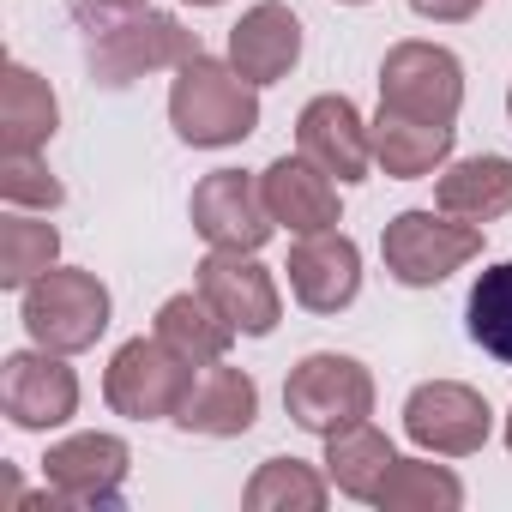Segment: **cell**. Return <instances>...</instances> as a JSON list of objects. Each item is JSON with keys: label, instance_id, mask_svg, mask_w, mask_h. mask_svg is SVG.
Returning <instances> with one entry per match:
<instances>
[{"label": "cell", "instance_id": "f1b7e54d", "mask_svg": "<svg viewBox=\"0 0 512 512\" xmlns=\"http://www.w3.org/2000/svg\"><path fill=\"white\" fill-rule=\"evenodd\" d=\"M139 7H151V0H79L85 19H115V13H139Z\"/></svg>", "mask_w": 512, "mask_h": 512}, {"label": "cell", "instance_id": "4316f807", "mask_svg": "<svg viewBox=\"0 0 512 512\" xmlns=\"http://www.w3.org/2000/svg\"><path fill=\"white\" fill-rule=\"evenodd\" d=\"M0 199L19 211H55L67 199V187L55 181L43 151H0Z\"/></svg>", "mask_w": 512, "mask_h": 512}, {"label": "cell", "instance_id": "603a6c76", "mask_svg": "<svg viewBox=\"0 0 512 512\" xmlns=\"http://www.w3.org/2000/svg\"><path fill=\"white\" fill-rule=\"evenodd\" d=\"M49 266H61V229L7 205V217H0V290H25Z\"/></svg>", "mask_w": 512, "mask_h": 512}, {"label": "cell", "instance_id": "277c9868", "mask_svg": "<svg viewBox=\"0 0 512 512\" xmlns=\"http://www.w3.org/2000/svg\"><path fill=\"white\" fill-rule=\"evenodd\" d=\"M482 253V223H464L452 211H398L380 229V260L404 290H434L452 272H464Z\"/></svg>", "mask_w": 512, "mask_h": 512}, {"label": "cell", "instance_id": "d6a6232c", "mask_svg": "<svg viewBox=\"0 0 512 512\" xmlns=\"http://www.w3.org/2000/svg\"><path fill=\"white\" fill-rule=\"evenodd\" d=\"M344 7H368V0H344Z\"/></svg>", "mask_w": 512, "mask_h": 512}, {"label": "cell", "instance_id": "9a60e30c", "mask_svg": "<svg viewBox=\"0 0 512 512\" xmlns=\"http://www.w3.org/2000/svg\"><path fill=\"white\" fill-rule=\"evenodd\" d=\"M253 422H260V380H253L247 368H229L223 362H205L175 410V428L181 434H205V440H235L247 434Z\"/></svg>", "mask_w": 512, "mask_h": 512}, {"label": "cell", "instance_id": "ffe728a7", "mask_svg": "<svg viewBox=\"0 0 512 512\" xmlns=\"http://www.w3.org/2000/svg\"><path fill=\"white\" fill-rule=\"evenodd\" d=\"M434 205L464 217V223H494L512 211V157L482 151V157H458L440 169L434 181Z\"/></svg>", "mask_w": 512, "mask_h": 512}, {"label": "cell", "instance_id": "ac0fdd59", "mask_svg": "<svg viewBox=\"0 0 512 512\" xmlns=\"http://www.w3.org/2000/svg\"><path fill=\"white\" fill-rule=\"evenodd\" d=\"M61 133V103L25 61L0 67V151H43Z\"/></svg>", "mask_w": 512, "mask_h": 512}, {"label": "cell", "instance_id": "8fae6325", "mask_svg": "<svg viewBox=\"0 0 512 512\" xmlns=\"http://www.w3.org/2000/svg\"><path fill=\"white\" fill-rule=\"evenodd\" d=\"M127 470H133V446L121 434H97L91 428V434H67V440L49 446L43 488L61 506H121Z\"/></svg>", "mask_w": 512, "mask_h": 512}, {"label": "cell", "instance_id": "4dcf8cb0", "mask_svg": "<svg viewBox=\"0 0 512 512\" xmlns=\"http://www.w3.org/2000/svg\"><path fill=\"white\" fill-rule=\"evenodd\" d=\"M187 7H223V0H187Z\"/></svg>", "mask_w": 512, "mask_h": 512}, {"label": "cell", "instance_id": "30bf717a", "mask_svg": "<svg viewBox=\"0 0 512 512\" xmlns=\"http://www.w3.org/2000/svg\"><path fill=\"white\" fill-rule=\"evenodd\" d=\"M187 217H193L205 247H229V253H260L278 235L266 193H260V175H241V169H211L193 187Z\"/></svg>", "mask_w": 512, "mask_h": 512}, {"label": "cell", "instance_id": "d6986e66", "mask_svg": "<svg viewBox=\"0 0 512 512\" xmlns=\"http://www.w3.org/2000/svg\"><path fill=\"white\" fill-rule=\"evenodd\" d=\"M368 139H374V163L392 181H422L452 163V127H440V121H410V115L380 109L368 121Z\"/></svg>", "mask_w": 512, "mask_h": 512}, {"label": "cell", "instance_id": "7402d4cb", "mask_svg": "<svg viewBox=\"0 0 512 512\" xmlns=\"http://www.w3.org/2000/svg\"><path fill=\"white\" fill-rule=\"evenodd\" d=\"M392 464H398L392 434L374 428V422H356V428H344V434L326 440V476H332V488L350 494V500H368V506H374V494H380V482H386Z\"/></svg>", "mask_w": 512, "mask_h": 512}, {"label": "cell", "instance_id": "ba28073f", "mask_svg": "<svg viewBox=\"0 0 512 512\" xmlns=\"http://www.w3.org/2000/svg\"><path fill=\"white\" fill-rule=\"evenodd\" d=\"M0 410L19 434H49V428H67L79 416V374L67 368V356L31 344V350H13L0 362Z\"/></svg>", "mask_w": 512, "mask_h": 512}, {"label": "cell", "instance_id": "83f0119b", "mask_svg": "<svg viewBox=\"0 0 512 512\" xmlns=\"http://www.w3.org/2000/svg\"><path fill=\"white\" fill-rule=\"evenodd\" d=\"M488 7V0H410V13L416 19H434V25H464Z\"/></svg>", "mask_w": 512, "mask_h": 512}, {"label": "cell", "instance_id": "2e32d148", "mask_svg": "<svg viewBox=\"0 0 512 512\" xmlns=\"http://www.w3.org/2000/svg\"><path fill=\"white\" fill-rule=\"evenodd\" d=\"M302 61V19L284 0H260L229 25V67L247 85H278Z\"/></svg>", "mask_w": 512, "mask_h": 512}, {"label": "cell", "instance_id": "e0dca14e", "mask_svg": "<svg viewBox=\"0 0 512 512\" xmlns=\"http://www.w3.org/2000/svg\"><path fill=\"white\" fill-rule=\"evenodd\" d=\"M260 193H266V211L278 229L290 235H320V229H338V181L326 169H314L302 151L296 157H272L260 169Z\"/></svg>", "mask_w": 512, "mask_h": 512}, {"label": "cell", "instance_id": "7c38bea8", "mask_svg": "<svg viewBox=\"0 0 512 512\" xmlns=\"http://www.w3.org/2000/svg\"><path fill=\"white\" fill-rule=\"evenodd\" d=\"M193 284L205 290V302L241 332V338H272L278 320H284V296H278V278L253 260V253H229V247H211Z\"/></svg>", "mask_w": 512, "mask_h": 512}, {"label": "cell", "instance_id": "5b68a950", "mask_svg": "<svg viewBox=\"0 0 512 512\" xmlns=\"http://www.w3.org/2000/svg\"><path fill=\"white\" fill-rule=\"evenodd\" d=\"M284 410L302 434H344L356 422L374 416V374L356 362V356H338V350H314L290 368L284 380Z\"/></svg>", "mask_w": 512, "mask_h": 512}, {"label": "cell", "instance_id": "44dd1931", "mask_svg": "<svg viewBox=\"0 0 512 512\" xmlns=\"http://www.w3.org/2000/svg\"><path fill=\"white\" fill-rule=\"evenodd\" d=\"M181 362H193V368H205V362H223L229 356V344L241 338L211 302H205V290L193 284V290H181V296H169L163 308H157V326H151Z\"/></svg>", "mask_w": 512, "mask_h": 512}, {"label": "cell", "instance_id": "5bb4252c", "mask_svg": "<svg viewBox=\"0 0 512 512\" xmlns=\"http://www.w3.org/2000/svg\"><path fill=\"white\" fill-rule=\"evenodd\" d=\"M290 296L308 314H344L362 296V247L344 229H320V235H296L290 247Z\"/></svg>", "mask_w": 512, "mask_h": 512}, {"label": "cell", "instance_id": "484cf974", "mask_svg": "<svg viewBox=\"0 0 512 512\" xmlns=\"http://www.w3.org/2000/svg\"><path fill=\"white\" fill-rule=\"evenodd\" d=\"M464 326H470V338H476L494 362H506V368H512V260L488 266V272L470 284Z\"/></svg>", "mask_w": 512, "mask_h": 512}, {"label": "cell", "instance_id": "7a4b0ae2", "mask_svg": "<svg viewBox=\"0 0 512 512\" xmlns=\"http://www.w3.org/2000/svg\"><path fill=\"white\" fill-rule=\"evenodd\" d=\"M199 55V37L175 19V13H115V19H97L91 25V43H85V67L97 85H133L145 73H175Z\"/></svg>", "mask_w": 512, "mask_h": 512}, {"label": "cell", "instance_id": "8992f818", "mask_svg": "<svg viewBox=\"0 0 512 512\" xmlns=\"http://www.w3.org/2000/svg\"><path fill=\"white\" fill-rule=\"evenodd\" d=\"M193 374H199V368L181 362L157 332H151V338H127V344L109 356V368H103V398H109V410L127 416V422H175V410H181Z\"/></svg>", "mask_w": 512, "mask_h": 512}, {"label": "cell", "instance_id": "6da1fadb", "mask_svg": "<svg viewBox=\"0 0 512 512\" xmlns=\"http://www.w3.org/2000/svg\"><path fill=\"white\" fill-rule=\"evenodd\" d=\"M169 127L181 145L193 151H229L241 139L260 133V85H247L229 55H193L187 67H175V85H169Z\"/></svg>", "mask_w": 512, "mask_h": 512}, {"label": "cell", "instance_id": "1f68e13d", "mask_svg": "<svg viewBox=\"0 0 512 512\" xmlns=\"http://www.w3.org/2000/svg\"><path fill=\"white\" fill-rule=\"evenodd\" d=\"M506 121H512V91H506Z\"/></svg>", "mask_w": 512, "mask_h": 512}, {"label": "cell", "instance_id": "d4e9b609", "mask_svg": "<svg viewBox=\"0 0 512 512\" xmlns=\"http://www.w3.org/2000/svg\"><path fill=\"white\" fill-rule=\"evenodd\" d=\"M374 506L380 512H458L464 506V482L446 464H434V452L428 458H398L386 470Z\"/></svg>", "mask_w": 512, "mask_h": 512}, {"label": "cell", "instance_id": "f546056e", "mask_svg": "<svg viewBox=\"0 0 512 512\" xmlns=\"http://www.w3.org/2000/svg\"><path fill=\"white\" fill-rule=\"evenodd\" d=\"M506 452H512V410H506Z\"/></svg>", "mask_w": 512, "mask_h": 512}, {"label": "cell", "instance_id": "4fadbf2b", "mask_svg": "<svg viewBox=\"0 0 512 512\" xmlns=\"http://www.w3.org/2000/svg\"><path fill=\"white\" fill-rule=\"evenodd\" d=\"M296 151H302L314 169H326L338 187H356V181H368V169H374L368 121H362V109H356L344 91H320V97L296 115Z\"/></svg>", "mask_w": 512, "mask_h": 512}, {"label": "cell", "instance_id": "52a82bcc", "mask_svg": "<svg viewBox=\"0 0 512 512\" xmlns=\"http://www.w3.org/2000/svg\"><path fill=\"white\" fill-rule=\"evenodd\" d=\"M380 109L452 127L464 109V61L440 43H422V37L392 43L380 61Z\"/></svg>", "mask_w": 512, "mask_h": 512}, {"label": "cell", "instance_id": "9c48e42d", "mask_svg": "<svg viewBox=\"0 0 512 512\" xmlns=\"http://www.w3.org/2000/svg\"><path fill=\"white\" fill-rule=\"evenodd\" d=\"M488 428H494V410L464 380H422L404 398V434L422 452H434V458H470V452H482Z\"/></svg>", "mask_w": 512, "mask_h": 512}, {"label": "cell", "instance_id": "cb8c5ba5", "mask_svg": "<svg viewBox=\"0 0 512 512\" xmlns=\"http://www.w3.org/2000/svg\"><path fill=\"white\" fill-rule=\"evenodd\" d=\"M326 494H332V476H320L314 464H302V458H266L260 470L247 476L241 506L247 512H320Z\"/></svg>", "mask_w": 512, "mask_h": 512}, {"label": "cell", "instance_id": "3957f363", "mask_svg": "<svg viewBox=\"0 0 512 512\" xmlns=\"http://www.w3.org/2000/svg\"><path fill=\"white\" fill-rule=\"evenodd\" d=\"M109 284L85 266H49L37 284L19 290V320L31 332V344L55 350V356H79L109 332Z\"/></svg>", "mask_w": 512, "mask_h": 512}]
</instances>
